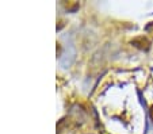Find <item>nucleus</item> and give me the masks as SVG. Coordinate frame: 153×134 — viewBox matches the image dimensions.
Segmentation results:
<instances>
[{"mask_svg":"<svg viewBox=\"0 0 153 134\" xmlns=\"http://www.w3.org/2000/svg\"><path fill=\"white\" fill-rule=\"evenodd\" d=\"M75 58H76L75 45H73L72 42H69V44H67V46H65V52H64L62 56H61L60 62L64 68H68L72 65V62L75 61Z\"/></svg>","mask_w":153,"mask_h":134,"instance_id":"f257e3e1","label":"nucleus"}]
</instances>
